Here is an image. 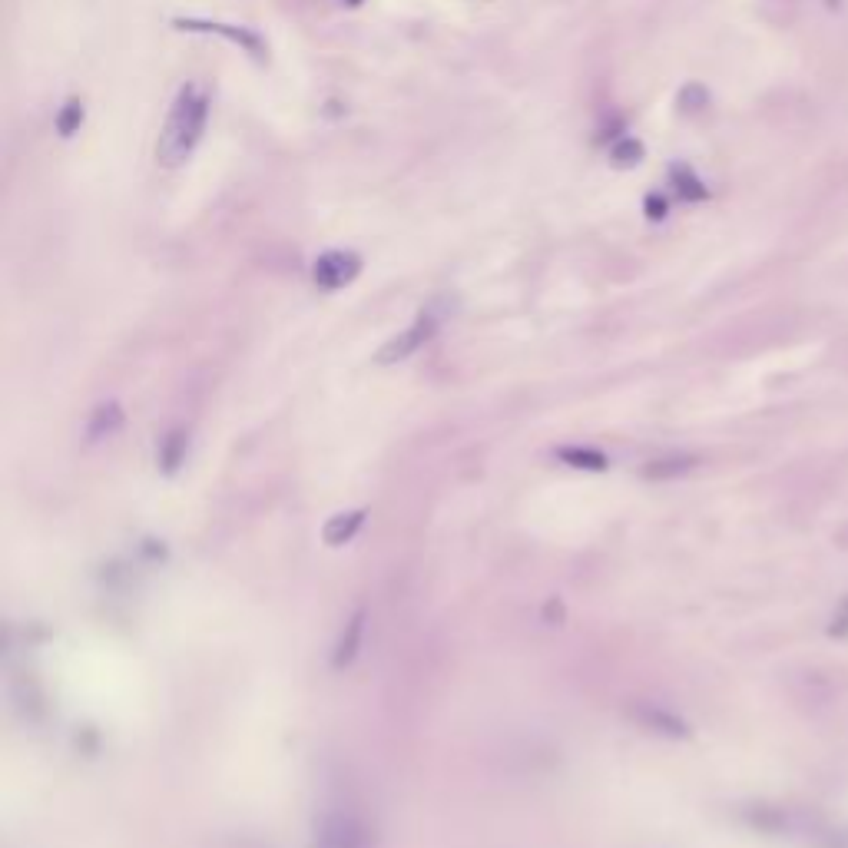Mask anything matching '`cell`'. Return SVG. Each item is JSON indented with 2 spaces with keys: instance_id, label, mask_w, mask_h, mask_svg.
<instances>
[{
  "instance_id": "1",
  "label": "cell",
  "mask_w": 848,
  "mask_h": 848,
  "mask_svg": "<svg viewBox=\"0 0 848 848\" xmlns=\"http://www.w3.org/2000/svg\"><path fill=\"white\" fill-rule=\"evenodd\" d=\"M206 120H209V97L199 83H186L179 87L173 106L166 113V123L159 130V143H156V156L163 166H183L193 150L199 146L206 133Z\"/></svg>"
},
{
  "instance_id": "2",
  "label": "cell",
  "mask_w": 848,
  "mask_h": 848,
  "mask_svg": "<svg viewBox=\"0 0 848 848\" xmlns=\"http://www.w3.org/2000/svg\"><path fill=\"white\" fill-rule=\"evenodd\" d=\"M358 272H362V259L345 249H328L312 265V279L318 289H325V292L345 289L348 282L358 279Z\"/></svg>"
},
{
  "instance_id": "3",
  "label": "cell",
  "mask_w": 848,
  "mask_h": 848,
  "mask_svg": "<svg viewBox=\"0 0 848 848\" xmlns=\"http://www.w3.org/2000/svg\"><path fill=\"white\" fill-rule=\"evenodd\" d=\"M173 24L179 27V30H206V34H219V37H226L229 44H236V47H242L246 53H252V57L256 60H262L265 57V44H262V37L256 34V30L252 27H232V24H212V20H173Z\"/></svg>"
},
{
  "instance_id": "4",
  "label": "cell",
  "mask_w": 848,
  "mask_h": 848,
  "mask_svg": "<svg viewBox=\"0 0 848 848\" xmlns=\"http://www.w3.org/2000/svg\"><path fill=\"white\" fill-rule=\"evenodd\" d=\"M431 335H434V318L421 315L418 322L408 328V332H401L398 338H391V342L385 345V352H381L378 358H381V362H398V358H408L411 352H418V348L428 342Z\"/></svg>"
},
{
  "instance_id": "5",
  "label": "cell",
  "mask_w": 848,
  "mask_h": 848,
  "mask_svg": "<svg viewBox=\"0 0 848 848\" xmlns=\"http://www.w3.org/2000/svg\"><path fill=\"white\" fill-rule=\"evenodd\" d=\"M318 848H365V835L355 822L332 819L325 822L322 835H318Z\"/></svg>"
},
{
  "instance_id": "6",
  "label": "cell",
  "mask_w": 848,
  "mask_h": 848,
  "mask_svg": "<svg viewBox=\"0 0 848 848\" xmlns=\"http://www.w3.org/2000/svg\"><path fill=\"white\" fill-rule=\"evenodd\" d=\"M83 123V103L80 100H67L63 103V110L57 113V133L60 136H73L80 130Z\"/></svg>"
},
{
  "instance_id": "7",
  "label": "cell",
  "mask_w": 848,
  "mask_h": 848,
  "mask_svg": "<svg viewBox=\"0 0 848 848\" xmlns=\"http://www.w3.org/2000/svg\"><path fill=\"white\" fill-rule=\"evenodd\" d=\"M610 156H613V163H617V166H636L643 159V146L636 143V140H630V136H623V140L610 150Z\"/></svg>"
},
{
  "instance_id": "8",
  "label": "cell",
  "mask_w": 848,
  "mask_h": 848,
  "mask_svg": "<svg viewBox=\"0 0 848 848\" xmlns=\"http://www.w3.org/2000/svg\"><path fill=\"white\" fill-rule=\"evenodd\" d=\"M673 179H676V189H680V196H686V199H703V196H706L703 183H699V179L689 173L686 166H676V169H673Z\"/></svg>"
},
{
  "instance_id": "9",
  "label": "cell",
  "mask_w": 848,
  "mask_h": 848,
  "mask_svg": "<svg viewBox=\"0 0 848 848\" xmlns=\"http://www.w3.org/2000/svg\"><path fill=\"white\" fill-rule=\"evenodd\" d=\"M362 524V514H348V521H342V517H338L335 524H328V530H325V537H328V544H342V537L348 540L352 537V530Z\"/></svg>"
},
{
  "instance_id": "10",
  "label": "cell",
  "mask_w": 848,
  "mask_h": 848,
  "mask_svg": "<svg viewBox=\"0 0 848 848\" xmlns=\"http://www.w3.org/2000/svg\"><path fill=\"white\" fill-rule=\"evenodd\" d=\"M358 636H362V620H352V623H348V636L342 640V646H338V663H348L355 656Z\"/></svg>"
},
{
  "instance_id": "11",
  "label": "cell",
  "mask_w": 848,
  "mask_h": 848,
  "mask_svg": "<svg viewBox=\"0 0 848 848\" xmlns=\"http://www.w3.org/2000/svg\"><path fill=\"white\" fill-rule=\"evenodd\" d=\"M829 636H848V597L842 600V607L835 610V617L829 623Z\"/></svg>"
},
{
  "instance_id": "12",
  "label": "cell",
  "mask_w": 848,
  "mask_h": 848,
  "mask_svg": "<svg viewBox=\"0 0 848 848\" xmlns=\"http://www.w3.org/2000/svg\"><path fill=\"white\" fill-rule=\"evenodd\" d=\"M819 848H848V829H835V832H825L822 835V845Z\"/></svg>"
}]
</instances>
